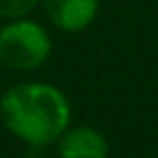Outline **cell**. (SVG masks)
Returning a JSON list of instances; mask_svg holds the SVG:
<instances>
[{
	"mask_svg": "<svg viewBox=\"0 0 158 158\" xmlns=\"http://www.w3.org/2000/svg\"><path fill=\"white\" fill-rule=\"evenodd\" d=\"M52 54L50 33L35 20H11L0 28V65L13 72L39 69Z\"/></svg>",
	"mask_w": 158,
	"mask_h": 158,
	"instance_id": "7a4b0ae2",
	"label": "cell"
},
{
	"mask_svg": "<svg viewBox=\"0 0 158 158\" xmlns=\"http://www.w3.org/2000/svg\"><path fill=\"white\" fill-rule=\"evenodd\" d=\"M46 18L63 33L87 31L100 11V0H41Z\"/></svg>",
	"mask_w": 158,
	"mask_h": 158,
	"instance_id": "3957f363",
	"label": "cell"
},
{
	"mask_svg": "<svg viewBox=\"0 0 158 158\" xmlns=\"http://www.w3.org/2000/svg\"><path fill=\"white\" fill-rule=\"evenodd\" d=\"M59 158H108L106 136L91 126H69L56 139Z\"/></svg>",
	"mask_w": 158,
	"mask_h": 158,
	"instance_id": "277c9868",
	"label": "cell"
},
{
	"mask_svg": "<svg viewBox=\"0 0 158 158\" xmlns=\"http://www.w3.org/2000/svg\"><path fill=\"white\" fill-rule=\"evenodd\" d=\"M41 0H0V20H22L28 18Z\"/></svg>",
	"mask_w": 158,
	"mask_h": 158,
	"instance_id": "5b68a950",
	"label": "cell"
},
{
	"mask_svg": "<svg viewBox=\"0 0 158 158\" xmlns=\"http://www.w3.org/2000/svg\"><path fill=\"white\" fill-rule=\"evenodd\" d=\"M0 119L20 141L46 147L69 128L72 104L67 95L48 82H20L0 98Z\"/></svg>",
	"mask_w": 158,
	"mask_h": 158,
	"instance_id": "6da1fadb",
	"label": "cell"
}]
</instances>
